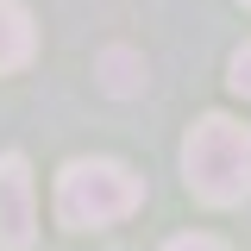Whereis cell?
Here are the masks:
<instances>
[{
  "instance_id": "obj_2",
  "label": "cell",
  "mask_w": 251,
  "mask_h": 251,
  "mask_svg": "<svg viewBox=\"0 0 251 251\" xmlns=\"http://www.w3.org/2000/svg\"><path fill=\"white\" fill-rule=\"evenodd\" d=\"M138 201H145V182H138L126 163H113V157H75L57 176V220L75 226V232L113 226V220H126Z\"/></svg>"
},
{
  "instance_id": "obj_4",
  "label": "cell",
  "mask_w": 251,
  "mask_h": 251,
  "mask_svg": "<svg viewBox=\"0 0 251 251\" xmlns=\"http://www.w3.org/2000/svg\"><path fill=\"white\" fill-rule=\"evenodd\" d=\"M94 82L107 94H120V100H132V94L145 88V57H138L132 44H107V50L94 57Z\"/></svg>"
},
{
  "instance_id": "obj_6",
  "label": "cell",
  "mask_w": 251,
  "mask_h": 251,
  "mask_svg": "<svg viewBox=\"0 0 251 251\" xmlns=\"http://www.w3.org/2000/svg\"><path fill=\"white\" fill-rule=\"evenodd\" d=\"M232 88L251 100V44H239V50H232Z\"/></svg>"
},
{
  "instance_id": "obj_8",
  "label": "cell",
  "mask_w": 251,
  "mask_h": 251,
  "mask_svg": "<svg viewBox=\"0 0 251 251\" xmlns=\"http://www.w3.org/2000/svg\"><path fill=\"white\" fill-rule=\"evenodd\" d=\"M239 6H251V0H239Z\"/></svg>"
},
{
  "instance_id": "obj_7",
  "label": "cell",
  "mask_w": 251,
  "mask_h": 251,
  "mask_svg": "<svg viewBox=\"0 0 251 251\" xmlns=\"http://www.w3.org/2000/svg\"><path fill=\"white\" fill-rule=\"evenodd\" d=\"M163 251H226L220 239H207V232H188V239H170Z\"/></svg>"
},
{
  "instance_id": "obj_3",
  "label": "cell",
  "mask_w": 251,
  "mask_h": 251,
  "mask_svg": "<svg viewBox=\"0 0 251 251\" xmlns=\"http://www.w3.org/2000/svg\"><path fill=\"white\" fill-rule=\"evenodd\" d=\"M31 232H38V214H31V170L19 151L0 157V245L25 251Z\"/></svg>"
},
{
  "instance_id": "obj_1",
  "label": "cell",
  "mask_w": 251,
  "mask_h": 251,
  "mask_svg": "<svg viewBox=\"0 0 251 251\" xmlns=\"http://www.w3.org/2000/svg\"><path fill=\"white\" fill-rule=\"evenodd\" d=\"M182 176L207 207L251 201V126L226 120V113L195 120L182 138Z\"/></svg>"
},
{
  "instance_id": "obj_5",
  "label": "cell",
  "mask_w": 251,
  "mask_h": 251,
  "mask_svg": "<svg viewBox=\"0 0 251 251\" xmlns=\"http://www.w3.org/2000/svg\"><path fill=\"white\" fill-rule=\"evenodd\" d=\"M31 44H38V31H31V13L19 0H0V75L6 69H19L31 57Z\"/></svg>"
}]
</instances>
